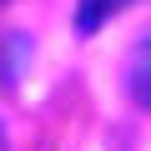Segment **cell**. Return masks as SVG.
<instances>
[{"label":"cell","mask_w":151,"mask_h":151,"mask_svg":"<svg viewBox=\"0 0 151 151\" xmlns=\"http://www.w3.org/2000/svg\"><path fill=\"white\" fill-rule=\"evenodd\" d=\"M146 60H151V40L141 35L131 45V60H126V91H131L136 106H151V70H146Z\"/></svg>","instance_id":"obj_2"},{"label":"cell","mask_w":151,"mask_h":151,"mask_svg":"<svg viewBox=\"0 0 151 151\" xmlns=\"http://www.w3.org/2000/svg\"><path fill=\"white\" fill-rule=\"evenodd\" d=\"M136 5V0H76V35L81 40H91V35H101L116 15H126Z\"/></svg>","instance_id":"obj_1"}]
</instances>
